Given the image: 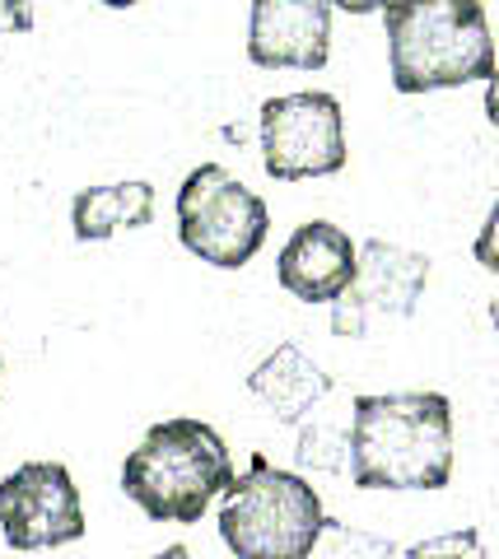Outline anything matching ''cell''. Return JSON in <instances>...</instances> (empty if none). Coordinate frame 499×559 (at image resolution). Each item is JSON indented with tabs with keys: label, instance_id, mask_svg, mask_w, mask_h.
Segmentation results:
<instances>
[{
	"label": "cell",
	"instance_id": "cell-1",
	"mask_svg": "<svg viewBox=\"0 0 499 559\" xmlns=\"http://www.w3.org/2000/svg\"><path fill=\"white\" fill-rule=\"evenodd\" d=\"M453 476V406L439 392L355 396V489H443Z\"/></svg>",
	"mask_w": 499,
	"mask_h": 559
},
{
	"label": "cell",
	"instance_id": "cell-2",
	"mask_svg": "<svg viewBox=\"0 0 499 559\" xmlns=\"http://www.w3.org/2000/svg\"><path fill=\"white\" fill-rule=\"evenodd\" d=\"M388 66L397 94H435L495 80L486 0H388Z\"/></svg>",
	"mask_w": 499,
	"mask_h": 559
},
{
	"label": "cell",
	"instance_id": "cell-3",
	"mask_svg": "<svg viewBox=\"0 0 499 559\" xmlns=\"http://www.w3.org/2000/svg\"><path fill=\"white\" fill-rule=\"evenodd\" d=\"M234 480L225 439L205 419H164L127 452L122 489L150 522H201Z\"/></svg>",
	"mask_w": 499,
	"mask_h": 559
},
{
	"label": "cell",
	"instance_id": "cell-4",
	"mask_svg": "<svg viewBox=\"0 0 499 559\" xmlns=\"http://www.w3.org/2000/svg\"><path fill=\"white\" fill-rule=\"evenodd\" d=\"M322 499L295 471H275L262 452L234 476L219 503V536L234 559H308L322 527Z\"/></svg>",
	"mask_w": 499,
	"mask_h": 559
},
{
	"label": "cell",
	"instance_id": "cell-5",
	"mask_svg": "<svg viewBox=\"0 0 499 559\" xmlns=\"http://www.w3.org/2000/svg\"><path fill=\"white\" fill-rule=\"evenodd\" d=\"M271 210L225 164H201L178 187V238L182 248L219 271H243L262 252Z\"/></svg>",
	"mask_w": 499,
	"mask_h": 559
},
{
	"label": "cell",
	"instance_id": "cell-6",
	"mask_svg": "<svg viewBox=\"0 0 499 559\" xmlns=\"http://www.w3.org/2000/svg\"><path fill=\"white\" fill-rule=\"evenodd\" d=\"M262 168L275 182L332 178L346 168V117L336 94L304 90L262 103Z\"/></svg>",
	"mask_w": 499,
	"mask_h": 559
},
{
	"label": "cell",
	"instance_id": "cell-7",
	"mask_svg": "<svg viewBox=\"0 0 499 559\" xmlns=\"http://www.w3.org/2000/svg\"><path fill=\"white\" fill-rule=\"evenodd\" d=\"M0 532L14 550H57L84 536V503L61 462H24L0 480Z\"/></svg>",
	"mask_w": 499,
	"mask_h": 559
},
{
	"label": "cell",
	"instance_id": "cell-8",
	"mask_svg": "<svg viewBox=\"0 0 499 559\" xmlns=\"http://www.w3.org/2000/svg\"><path fill=\"white\" fill-rule=\"evenodd\" d=\"M429 285V257L406 252L397 242L369 238L355 248V275L351 285L332 299V336L359 341L369 336L373 318H411Z\"/></svg>",
	"mask_w": 499,
	"mask_h": 559
},
{
	"label": "cell",
	"instance_id": "cell-9",
	"mask_svg": "<svg viewBox=\"0 0 499 559\" xmlns=\"http://www.w3.org/2000/svg\"><path fill=\"white\" fill-rule=\"evenodd\" d=\"M332 57L326 0H252L248 61L262 70H322Z\"/></svg>",
	"mask_w": 499,
	"mask_h": 559
},
{
	"label": "cell",
	"instance_id": "cell-10",
	"mask_svg": "<svg viewBox=\"0 0 499 559\" xmlns=\"http://www.w3.org/2000/svg\"><path fill=\"white\" fill-rule=\"evenodd\" d=\"M355 275V242L326 219L299 224L275 261V280L299 304H332Z\"/></svg>",
	"mask_w": 499,
	"mask_h": 559
},
{
	"label": "cell",
	"instance_id": "cell-11",
	"mask_svg": "<svg viewBox=\"0 0 499 559\" xmlns=\"http://www.w3.org/2000/svg\"><path fill=\"white\" fill-rule=\"evenodd\" d=\"M248 392L262 401L281 425H304V415L318 411V401L332 392V373H322L295 341H285L248 373Z\"/></svg>",
	"mask_w": 499,
	"mask_h": 559
},
{
	"label": "cell",
	"instance_id": "cell-12",
	"mask_svg": "<svg viewBox=\"0 0 499 559\" xmlns=\"http://www.w3.org/2000/svg\"><path fill=\"white\" fill-rule=\"evenodd\" d=\"M150 219H154V187L150 182L84 187L71 201V229L80 242H103L117 229H145Z\"/></svg>",
	"mask_w": 499,
	"mask_h": 559
},
{
	"label": "cell",
	"instance_id": "cell-13",
	"mask_svg": "<svg viewBox=\"0 0 499 559\" xmlns=\"http://www.w3.org/2000/svg\"><path fill=\"white\" fill-rule=\"evenodd\" d=\"M308 559H397V546L388 536H373V532H359L351 522H336V518H322L318 540Z\"/></svg>",
	"mask_w": 499,
	"mask_h": 559
},
{
	"label": "cell",
	"instance_id": "cell-14",
	"mask_svg": "<svg viewBox=\"0 0 499 559\" xmlns=\"http://www.w3.org/2000/svg\"><path fill=\"white\" fill-rule=\"evenodd\" d=\"M406 559H486V546H480V527H462L411 546Z\"/></svg>",
	"mask_w": 499,
	"mask_h": 559
},
{
	"label": "cell",
	"instance_id": "cell-15",
	"mask_svg": "<svg viewBox=\"0 0 499 559\" xmlns=\"http://www.w3.org/2000/svg\"><path fill=\"white\" fill-rule=\"evenodd\" d=\"M33 33V0H0V38Z\"/></svg>",
	"mask_w": 499,
	"mask_h": 559
},
{
	"label": "cell",
	"instance_id": "cell-16",
	"mask_svg": "<svg viewBox=\"0 0 499 559\" xmlns=\"http://www.w3.org/2000/svg\"><path fill=\"white\" fill-rule=\"evenodd\" d=\"M495 219H499V210H490L486 229H480V242H476V252H480V266H486V271H495V266H499V261H495V252H490V234H495Z\"/></svg>",
	"mask_w": 499,
	"mask_h": 559
},
{
	"label": "cell",
	"instance_id": "cell-17",
	"mask_svg": "<svg viewBox=\"0 0 499 559\" xmlns=\"http://www.w3.org/2000/svg\"><path fill=\"white\" fill-rule=\"evenodd\" d=\"M326 5H336V10H346V14H378L388 0H326Z\"/></svg>",
	"mask_w": 499,
	"mask_h": 559
},
{
	"label": "cell",
	"instance_id": "cell-18",
	"mask_svg": "<svg viewBox=\"0 0 499 559\" xmlns=\"http://www.w3.org/2000/svg\"><path fill=\"white\" fill-rule=\"evenodd\" d=\"M154 559H192V550H187V546H168V550H159Z\"/></svg>",
	"mask_w": 499,
	"mask_h": 559
},
{
	"label": "cell",
	"instance_id": "cell-19",
	"mask_svg": "<svg viewBox=\"0 0 499 559\" xmlns=\"http://www.w3.org/2000/svg\"><path fill=\"white\" fill-rule=\"evenodd\" d=\"M98 5H108V10H131V5H141V0H98Z\"/></svg>",
	"mask_w": 499,
	"mask_h": 559
},
{
	"label": "cell",
	"instance_id": "cell-20",
	"mask_svg": "<svg viewBox=\"0 0 499 559\" xmlns=\"http://www.w3.org/2000/svg\"><path fill=\"white\" fill-rule=\"evenodd\" d=\"M0 369H5V364H0Z\"/></svg>",
	"mask_w": 499,
	"mask_h": 559
}]
</instances>
